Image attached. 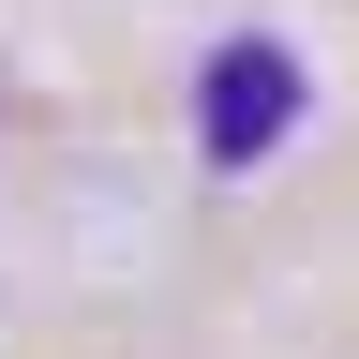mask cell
Returning <instances> with one entry per match:
<instances>
[{"label":"cell","instance_id":"cell-1","mask_svg":"<svg viewBox=\"0 0 359 359\" xmlns=\"http://www.w3.org/2000/svg\"><path fill=\"white\" fill-rule=\"evenodd\" d=\"M299 135V45H269V30H240V45H210V75H195V150L240 180V165H269Z\"/></svg>","mask_w":359,"mask_h":359}]
</instances>
